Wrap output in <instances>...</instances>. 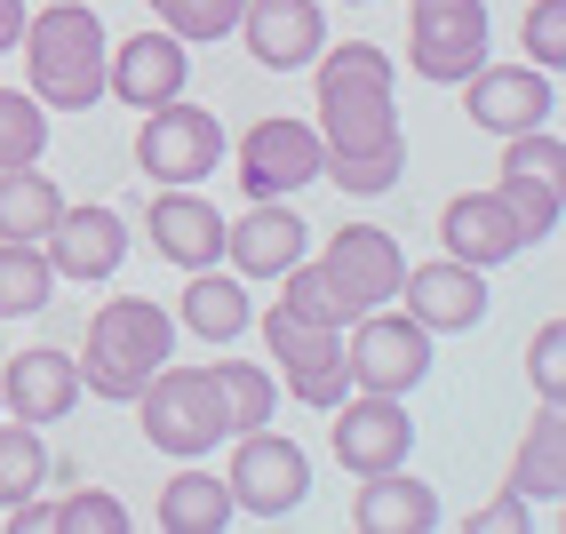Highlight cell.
<instances>
[{
	"label": "cell",
	"mask_w": 566,
	"mask_h": 534,
	"mask_svg": "<svg viewBox=\"0 0 566 534\" xmlns=\"http://www.w3.org/2000/svg\"><path fill=\"white\" fill-rule=\"evenodd\" d=\"M319 72V144L327 151H375V144H407L399 136V104H391V56L375 41H327L312 56Z\"/></svg>",
	"instance_id": "obj_1"
},
{
	"label": "cell",
	"mask_w": 566,
	"mask_h": 534,
	"mask_svg": "<svg viewBox=\"0 0 566 534\" xmlns=\"http://www.w3.org/2000/svg\"><path fill=\"white\" fill-rule=\"evenodd\" d=\"M24 81L32 96H41L49 112H88L104 104V17L88 9V0H49L41 17H24Z\"/></svg>",
	"instance_id": "obj_2"
},
{
	"label": "cell",
	"mask_w": 566,
	"mask_h": 534,
	"mask_svg": "<svg viewBox=\"0 0 566 534\" xmlns=\"http://www.w3.org/2000/svg\"><path fill=\"white\" fill-rule=\"evenodd\" d=\"M168 352H176L168 303H153V295H112V303L88 312V335H81V391L136 399L168 367Z\"/></svg>",
	"instance_id": "obj_3"
},
{
	"label": "cell",
	"mask_w": 566,
	"mask_h": 534,
	"mask_svg": "<svg viewBox=\"0 0 566 534\" xmlns=\"http://www.w3.org/2000/svg\"><path fill=\"white\" fill-rule=\"evenodd\" d=\"M136 415H144V439L176 463H200L208 447H223V407H216V375L208 367H160L153 384L136 391Z\"/></svg>",
	"instance_id": "obj_4"
},
{
	"label": "cell",
	"mask_w": 566,
	"mask_h": 534,
	"mask_svg": "<svg viewBox=\"0 0 566 534\" xmlns=\"http://www.w3.org/2000/svg\"><path fill=\"white\" fill-rule=\"evenodd\" d=\"M319 168H327L319 128L312 121H287V112L240 128V144H232V176H240L248 200H295L304 184H319Z\"/></svg>",
	"instance_id": "obj_5"
},
{
	"label": "cell",
	"mask_w": 566,
	"mask_h": 534,
	"mask_svg": "<svg viewBox=\"0 0 566 534\" xmlns=\"http://www.w3.org/2000/svg\"><path fill=\"white\" fill-rule=\"evenodd\" d=\"M263 352L280 359V384L295 391V407H335L352 391V359H344V327H319V320H295V312H263Z\"/></svg>",
	"instance_id": "obj_6"
},
{
	"label": "cell",
	"mask_w": 566,
	"mask_h": 534,
	"mask_svg": "<svg viewBox=\"0 0 566 534\" xmlns=\"http://www.w3.org/2000/svg\"><path fill=\"white\" fill-rule=\"evenodd\" d=\"M344 359H352V384H359V391L407 399V391L431 375V327H415L407 312L375 303V312H359V320L344 327Z\"/></svg>",
	"instance_id": "obj_7"
},
{
	"label": "cell",
	"mask_w": 566,
	"mask_h": 534,
	"mask_svg": "<svg viewBox=\"0 0 566 534\" xmlns=\"http://www.w3.org/2000/svg\"><path fill=\"white\" fill-rule=\"evenodd\" d=\"M407 64L455 88L486 64V0H407Z\"/></svg>",
	"instance_id": "obj_8"
},
{
	"label": "cell",
	"mask_w": 566,
	"mask_h": 534,
	"mask_svg": "<svg viewBox=\"0 0 566 534\" xmlns=\"http://www.w3.org/2000/svg\"><path fill=\"white\" fill-rule=\"evenodd\" d=\"M136 168L153 184H200V176H216L223 168V121L200 112V104H184V96L153 104V112H144V128H136Z\"/></svg>",
	"instance_id": "obj_9"
},
{
	"label": "cell",
	"mask_w": 566,
	"mask_h": 534,
	"mask_svg": "<svg viewBox=\"0 0 566 534\" xmlns=\"http://www.w3.org/2000/svg\"><path fill=\"white\" fill-rule=\"evenodd\" d=\"M232 511H255V519H287V511H304V494H312V454L280 439L272 423H255L240 431L232 447Z\"/></svg>",
	"instance_id": "obj_10"
},
{
	"label": "cell",
	"mask_w": 566,
	"mask_h": 534,
	"mask_svg": "<svg viewBox=\"0 0 566 534\" xmlns=\"http://www.w3.org/2000/svg\"><path fill=\"white\" fill-rule=\"evenodd\" d=\"M319 280L335 295V312H344V327L359 312H375V303H391L399 280H407V255L391 232H375V223H352V232H335L327 255H319Z\"/></svg>",
	"instance_id": "obj_11"
},
{
	"label": "cell",
	"mask_w": 566,
	"mask_h": 534,
	"mask_svg": "<svg viewBox=\"0 0 566 534\" xmlns=\"http://www.w3.org/2000/svg\"><path fill=\"white\" fill-rule=\"evenodd\" d=\"M335 423H327V447H335V463H344L352 479H375V471H399L407 463V447H415V423H407V407L391 391H344L327 407Z\"/></svg>",
	"instance_id": "obj_12"
},
{
	"label": "cell",
	"mask_w": 566,
	"mask_h": 534,
	"mask_svg": "<svg viewBox=\"0 0 566 534\" xmlns=\"http://www.w3.org/2000/svg\"><path fill=\"white\" fill-rule=\"evenodd\" d=\"M391 303L415 327H431V335H471L486 320V272H479V263H455V255L407 263V280H399Z\"/></svg>",
	"instance_id": "obj_13"
},
{
	"label": "cell",
	"mask_w": 566,
	"mask_h": 534,
	"mask_svg": "<svg viewBox=\"0 0 566 534\" xmlns=\"http://www.w3.org/2000/svg\"><path fill=\"white\" fill-rule=\"evenodd\" d=\"M240 41L263 72H312V56L327 49V9L319 0H248Z\"/></svg>",
	"instance_id": "obj_14"
},
{
	"label": "cell",
	"mask_w": 566,
	"mask_h": 534,
	"mask_svg": "<svg viewBox=\"0 0 566 534\" xmlns=\"http://www.w3.org/2000/svg\"><path fill=\"white\" fill-rule=\"evenodd\" d=\"M455 88H463L471 128H486V136H518V128L551 121V72H535V64H479Z\"/></svg>",
	"instance_id": "obj_15"
},
{
	"label": "cell",
	"mask_w": 566,
	"mask_h": 534,
	"mask_svg": "<svg viewBox=\"0 0 566 534\" xmlns=\"http://www.w3.org/2000/svg\"><path fill=\"white\" fill-rule=\"evenodd\" d=\"M184 81H192V49H184L176 32H128V41L112 49V64H104L112 104H136V112L184 96Z\"/></svg>",
	"instance_id": "obj_16"
},
{
	"label": "cell",
	"mask_w": 566,
	"mask_h": 534,
	"mask_svg": "<svg viewBox=\"0 0 566 534\" xmlns=\"http://www.w3.org/2000/svg\"><path fill=\"white\" fill-rule=\"evenodd\" d=\"M439 240H447L455 263H479V272H495V263H511L518 248H535L526 223L503 208V192H455L439 208Z\"/></svg>",
	"instance_id": "obj_17"
},
{
	"label": "cell",
	"mask_w": 566,
	"mask_h": 534,
	"mask_svg": "<svg viewBox=\"0 0 566 534\" xmlns=\"http://www.w3.org/2000/svg\"><path fill=\"white\" fill-rule=\"evenodd\" d=\"M144 232H153V248L176 263V272H208V263H223V216H216V200L192 192V184H160Z\"/></svg>",
	"instance_id": "obj_18"
},
{
	"label": "cell",
	"mask_w": 566,
	"mask_h": 534,
	"mask_svg": "<svg viewBox=\"0 0 566 534\" xmlns=\"http://www.w3.org/2000/svg\"><path fill=\"white\" fill-rule=\"evenodd\" d=\"M0 407L17 415V423H64L72 407H81V359L72 352H17L0 367Z\"/></svg>",
	"instance_id": "obj_19"
},
{
	"label": "cell",
	"mask_w": 566,
	"mask_h": 534,
	"mask_svg": "<svg viewBox=\"0 0 566 534\" xmlns=\"http://www.w3.org/2000/svg\"><path fill=\"white\" fill-rule=\"evenodd\" d=\"M49 263H56V280H112L120 272V255H128V223L112 216L104 200L96 208H72L64 200V216L49 223Z\"/></svg>",
	"instance_id": "obj_20"
},
{
	"label": "cell",
	"mask_w": 566,
	"mask_h": 534,
	"mask_svg": "<svg viewBox=\"0 0 566 534\" xmlns=\"http://www.w3.org/2000/svg\"><path fill=\"white\" fill-rule=\"evenodd\" d=\"M304 232L312 223L287 200H255L240 223H223V255H232L240 280H280L287 263H304Z\"/></svg>",
	"instance_id": "obj_21"
},
{
	"label": "cell",
	"mask_w": 566,
	"mask_h": 534,
	"mask_svg": "<svg viewBox=\"0 0 566 534\" xmlns=\"http://www.w3.org/2000/svg\"><path fill=\"white\" fill-rule=\"evenodd\" d=\"M352 526L359 534H423V526H439V494L415 479L407 463L399 471H375L352 494Z\"/></svg>",
	"instance_id": "obj_22"
},
{
	"label": "cell",
	"mask_w": 566,
	"mask_h": 534,
	"mask_svg": "<svg viewBox=\"0 0 566 534\" xmlns=\"http://www.w3.org/2000/svg\"><path fill=\"white\" fill-rule=\"evenodd\" d=\"M248 320H255L248 280H240V272H216V263H208V272H192V287H184V303H176V327L200 335V343H240Z\"/></svg>",
	"instance_id": "obj_23"
},
{
	"label": "cell",
	"mask_w": 566,
	"mask_h": 534,
	"mask_svg": "<svg viewBox=\"0 0 566 534\" xmlns=\"http://www.w3.org/2000/svg\"><path fill=\"white\" fill-rule=\"evenodd\" d=\"M56 216H64V184L41 160L0 168V240H49Z\"/></svg>",
	"instance_id": "obj_24"
},
{
	"label": "cell",
	"mask_w": 566,
	"mask_h": 534,
	"mask_svg": "<svg viewBox=\"0 0 566 534\" xmlns=\"http://www.w3.org/2000/svg\"><path fill=\"white\" fill-rule=\"evenodd\" d=\"M511 486L526 503H558V486H566V407H543L526 423V439L511 454Z\"/></svg>",
	"instance_id": "obj_25"
},
{
	"label": "cell",
	"mask_w": 566,
	"mask_h": 534,
	"mask_svg": "<svg viewBox=\"0 0 566 534\" xmlns=\"http://www.w3.org/2000/svg\"><path fill=\"white\" fill-rule=\"evenodd\" d=\"M168 534H223L232 526V486H223L216 471H176L168 486H160V511H153Z\"/></svg>",
	"instance_id": "obj_26"
},
{
	"label": "cell",
	"mask_w": 566,
	"mask_h": 534,
	"mask_svg": "<svg viewBox=\"0 0 566 534\" xmlns=\"http://www.w3.org/2000/svg\"><path fill=\"white\" fill-rule=\"evenodd\" d=\"M216 375V407H223V431H255L280 415V375L255 367V359H208Z\"/></svg>",
	"instance_id": "obj_27"
},
{
	"label": "cell",
	"mask_w": 566,
	"mask_h": 534,
	"mask_svg": "<svg viewBox=\"0 0 566 534\" xmlns=\"http://www.w3.org/2000/svg\"><path fill=\"white\" fill-rule=\"evenodd\" d=\"M56 303V263L41 240H0V320H32Z\"/></svg>",
	"instance_id": "obj_28"
},
{
	"label": "cell",
	"mask_w": 566,
	"mask_h": 534,
	"mask_svg": "<svg viewBox=\"0 0 566 534\" xmlns=\"http://www.w3.org/2000/svg\"><path fill=\"white\" fill-rule=\"evenodd\" d=\"M41 479H49L41 423H17V415H0V511L24 503V494H41Z\"/></svg>",
	"instance_id": "obj_29"
},
{
	"label": "cell",
	"mask_w": 566,
	"mask_h": 534,
	"mask_svg": "<svg viewBox=\"0 0 566 534\" xmlns=\"http://www.w3.org/2000/svg\"><path fill=\"white\" fill-rule=\"evenodd\" d=\"M49 151V104L32 88H0V168H24Z\"/></svg>",
	"instance_id": "obj_30"
},
{
	"label": "cell",
	"mask_w": 566,
	"mask_h": 534,
	"mask_svg": "<svg viewBox=\"0 0 566 534\" xmlns=\"http://www.w3.org/2000/svg\"><path fill=\"white\" fill-rule=\"evenodd\" d=\"M399 168H407V144H375V151H327V184H344L352 200H384L391 184H399Z\"/></svg>",
	"instance_id": "obj_31"
},
{
	"label": "cell",
	"mask_w": 566,
	"mask_h": 534,
	"mask_svg": "<svg viewBox=\"0 0 566 534\" xmlns=\"http://www.w3.org/2000/svg\"><path fill=\"white\" fill-rule=\"evenodd\" d=\"M240 9H248V0H153L160 32H176L184 49H192V41H232V32H240Z\"/></svg>",
	"instance_id": "obj_32"
},
{
	"label": "cell",
	"mask_w": 566,
	"mask_h": 534,
	"mask_svg": "<svg viewBox=\"0 0 566 534\" xmlns=\"http://www.w3.org/2000/svg\"><path fill=\"white\" fill-rule=\"evenodd\" d=\"M495 192H503V208L526 223V240H551V232H558V208H566V200H558L551 176H518V168H503Z\"/></svg>",
	"instance_id": "obj_33"
},
{
	"label": "cell",
	"mask_w": 566,
	"mask_h": 534,
	"mask_svg": "<svg viewBox=\"0 0 566 534\" xmlns=\"http://www.w3.org/2000/svg\"><path fill=\"white\" fill-rule=\"evenodd\" d=\"M518 41H526V64L558 81V64H566V0H535L526 24H518Z\"/></svg>",
	"instance_id": "obj_34"
},
{
	"label": "cell",
	"mask_w": 566,
	"mask_h": 534,
	"mask_svg": "<svg viewBox=\"0 0 566 534\" xmlns=\"http://www.w3.org/2000/svg\"><path fill=\"white\" fill-rule=\"evenodd\" d=\"M526 375H535L543 407H566V320L535 327V343H526Z\"/></svg>",
	"instance_id": "obj_35"
},
{
	"label": "cell",
	"mask_w": 566,
	"mask_h": 534,
	"mask_svg": "<svg viewBox=\"0 0 566 534\" xmlns=\"http://www.w3.org/2000/svg\"><path fill=\"white\" fill-rule=\"evenodd\" d=\"M56 526H72V534H120L128 503L112 486H81V494H64V503H56Z\"/></svg>",
	"instance_id": "obj_36"
},
{
	"label": "cell",
	"mask_w": 566,
	"mask_h": 534,
	"mask_svg": "<svg viewBox=\"0 0 566 534\" xmlns=\"http://www.w3.org/2000/svg\"><path fill=\"white\" fill-rule=\"evenodd\" d=\"M463 526H471V534H526V526H535V503H526L518 486H503L495 503H479Z\"/></svg>",
	"instance_id": "obj_37"
},
{
	"label": "cell",
	"mask_w": 566,
	"mask_h": 534,
	"mask_svg": "<svg viewBox=\"0 0 566 534\" xmlns=\"http://www.w3.org/2000/svg\"><path fill=\"white\" fill-rule=\"evenodd\" d=\"M9 526H17V534H41V526H56V503L24 494V503H9Z\"/></svg>",
	"instance_id": "obj_38"
},
{
	"label": "cell",
	"mask_w": 566,
	"mask_h": 534,
	"mask_svg": "<svg viewBox=\"0 0 566 534\" xmlns=\"http://www.w3.org/2000/svg\"><path fill=\"white\" fill-rule=\"evenodd\" d=\"M24 17H32L24 0H0V56H9V49L24 41Z\"/></svg>",
	"instance_id": "obj_39"
},
{
	"label": "cell",
	"mask_w": 566,
	"mask_h": 534,
	"mask_svg": "<svg viewBox=\"0 0 566 534\" xmlns=\"http://www.w3.org/2000/svg\"><path fill=\"white\" fill-rule=\"evenodd\" d=\"M352 9H367V0H352Z\"/></svg>",
	"instance_id": "obj_40"
},
{
	"label": "cell",
	"mask_w": 566,
	"mask_h": 534,
	"mask_svg": "<svg viewBox=\"0 0 566 534\" xmlns=\"http://www.w3.org/2000/svg\"><path fill=\"white\" fill-rule=\"evenodd\" d=\"M0 415H9V407H0Z\"/></svg>",
	"instance_id": "obj_41"
}]
</instances>
